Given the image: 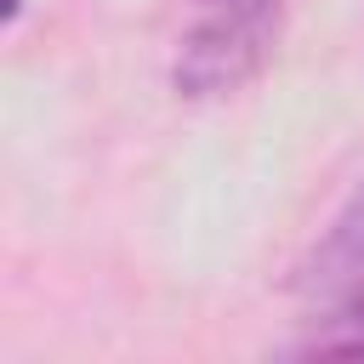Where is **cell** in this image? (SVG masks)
Listing matches in <instances>:
<instances>
[{"label": "cell", "mask_w": 364, "mask_h": 364, "mask_svg": "<svg viewBox=\"0 0 364 364\" xmlns=\"http://www.w3.org/2000/svg\"><path fill=\"white\" fill-rule=\"evenodd\" d=\"M279 28H284V0H199L171 63L176 97L205 102L250 85L273 57Z\"/></svg>", "instance_id": "obj_1"}, {"label": "cell", "mask_w": 364, "mask_h": 364, "mask_svg": "<svg viewBox=\"0 0 364 364\" xmlns=\"http://www.w3.org/2000/svg\"><path fill=\"white\" fill-rule=\"evenodd\" d=\"M290 284H296L301 296H313V301H330V296L364 284V182H358V193L336 210V222L324 228V239L301 256V267H296Z\"/></svg>", "instance_id": "obj_2"}, {"label": "cell", "mask_w": 364, "mask_h": 364, "mask_svg": "<svg viewBox=\"0 0 364 364\" xmlns=\"http://www.w3.org/2000/svg\"><path fill=\"white\" fill-rule=\"evenodd\" d=\"M17 11H23V0H6V23H17Z\"/></svg>", "instance_id": "obj_4"}, {"label": "cell", "mask_w": 364, "mask_h": 364, "mask_svg": "<svg viewBox=\"0 0 364 364\" xmlns=\"http://www.w3.org/2000/svg\"><path fill=\"white\" fill-rule=\"evenodd\" d=\"M284 353H296V358H364V284L330 296L324 313H313V324Z\"/></svg>", "instance_id": "obj_3"}]
</instances>
